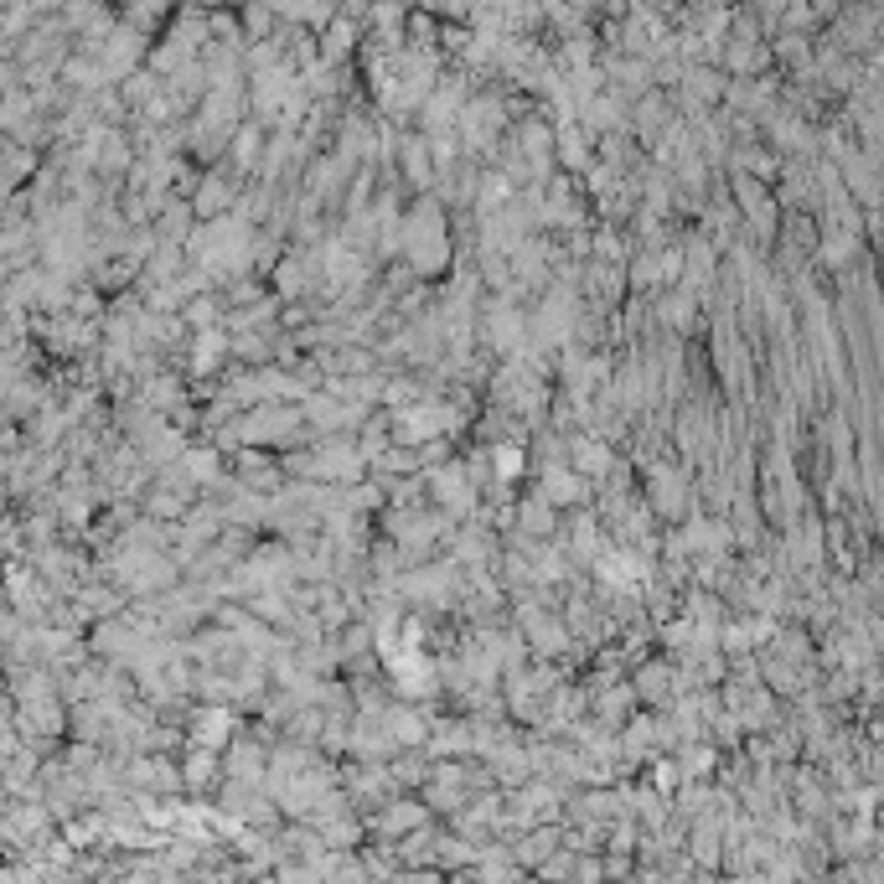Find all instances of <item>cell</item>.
<instances>
[{
  "instance_id": "obj_1",
  "label": "cell",
  "mask_w": 884,
  "mask_h": 884,
  "mask_svg": "<svg viewBox=\"0 0 884 884\" xmlns=\"http://www.w3.org/2000/svg\"><path fill=\"white\" fill-rule=\"evenodd\" d=\"M399 249L414 264V274H440L450 264V233H445V212L435 197L409 207V218L399 223Z\"/></svg>"
},
{
  "instance_id": "obj_2",
  "label": "cell",
  "mask_w": 884,
  "mask_h": 884,
  "mask_svg": "<svg viewBox=\"0 0 884 884\" xmlns=\"http://www.w3.org/2000/svg\"><path fill=\"white\" fill-rule=\"evenodd\" d=\"M393 419V445H404V450H424L435 435L455 430L461 424V414H455L450 404L440 399H419V404H404V409H388Z\"/></svg>"
},
{
  "instance_id": "obj_3",
  "label": "cell",
  "mask_w": 884,
  "mask_h": 884,
  "mask_svg": "<svg viewBox=\"0 0 884 884\" xmlns=\"http://www.w3.org/2000/svg\"><path fill=\"white\" fill-rule=\"evenodd\" d=\"M455 119H461L466 150H492V145H497V135H502V119H507V109H502L497 99H466Z\"/></svg>"
},
{
  "instance_id": "obj_4",
  "label": "cell",
  "mask_w": 884,
  "mask_h": 884,
  "mask_svg": "<svg viewBox=\"0 0 884 884\" xmlns=\"http://www.w3.org/2000/svg\"><path fill=\"white\" fill-rule=\"evenodd\" d=\"M300 424V409H285V404H269V409H249L238 414V435L243 440H290Z\"/></svg>"
},
{
  "instance_id": "obj_5",
  "label": "cell",
  "mask_w": 884,
  "mask_h": 884,
  "mask_svg": "<svg viewBox=\"0 0 884 884\" xmlns=\"http://www.w3.org/2000/svg\"><path fill=\"white\" fill-rule=\"evenodd\" d=\"M569 471L579 481H605L616 471V455H611V445H605L600 435H574L569 440Z\"/></svg>"
},
{
  "instance_id": "obj_6",
  "label": "cell",
  "mask_w": 884,
  "mask_h": 884,
  "mask_svg": "<svg viewBox=\"0 0 884 884\" xmlns=\"http://www.w3.org/2000/svg\"><path fill=\"white\" fill-rule=\"evenodd\" d=\"M693 502V486L678 466H652V512L662 517H683Z\"/></svg>"
},
{
  "instance_id": "obj_7",
  "label": "cell",
  "mask_w": 884,
  "mask_h": 884,
  "mask_svg": "<svg viewBox=\"0 0 884 884\" xmlns=\"http://www.w3.org/2000/svg\"><path fill=\"white\" fill-rule=\"evenodd\" d=\"M409 600H430V605H445L455 595V564H440V569H419L399 585Z\"/></svg>"
},
{
  "instance_id": "obj_8",
  "label": "cell",
  "mask_w": 884,
  "mask_h": 884,
  "mask_svg": "<svg viewBox=\"0 0 884 884\" xmlns=\"http://www.w3.org/2000/svg\"><path fill=\"white\" fill-rule=\"evenodd\" d=\"M430 492L445 502V512H466V507H476V492H471V481H466L461 466H435Z\"/></svg>"
},
{
  "instance_id": "obj_9",
  "label": "cell",
  "mask_w": 884,
  "mask_h": 884,
  "mask_svg": "<svg viewBox=\"0 0 884 884\" xmlns=\"http://www.w3.org/2000/svg\"><path fill=\"white\" fill-rule=\"evenodd\" d=\"M585 492H590V481H579L569 466H543V502L548 507H574V502H585Z\"/></svg>"
},
{
  "instance_id": "obj_10",
  "label": "cell",
  "mask_w": 884,
  "mask_h": 884,
  "mask_svg": "<svg viewBox=\"0 0 884 884\" xmlns=\"http://www.w3.org/2000/svg\"><path fill=\"white\" fill-rule=\"evenodd\" d=\"M517 616H523V631L533 636V647H538L543 657H548V652H559V647L569 642V631L559 626V616H543L538 605H523V611H517Z\"/></svg>"
},
{
  "instance_id": "obj_11",
  "label": "cell",
  "mask_w": 884,
  "mask_h": 884,
  "mask_svg": "<svg viewBox=\"0 0 884 884\" xmlns=\"http://www.w3.org/2000/svg\"><path fill=\"white\" fill-rule=\"evenodd\" d=\"M554 135H559V156H564V166L585 171V166H590V145H585V130H579L574 119H564V125H554Z\"/></svg>"
},
{
  "instance_id": "obj_12",
  "label": "cell",
  "mask_w": 884,
  "mask_h": 884,
  "mask_svg": "<svg viewBox=\"0 0 884 884\" xmlns=\"http://www.w3.org/2000/svg\"><path fill=\"white\" fill-rule=\"evenodd\" d=\"M486 455H492V476L497 481H517V476H523V466H528V450L512 445V440H497Z\"/></svg>"
},
{
  "instance_id": "obj_13",
  "label": "cell",
  "mask_w": 884,
  "mask_h": 884,
  "mask_svg": "<svg viewBox=\"0 0 884 884\" xmlns=\"http://www.w3.org/2000/svg\"><path fill=\"white\" fill-rule=\"evenodd\" d=\"M662 125H667V99L662 94H642V99H636V125L631 130L642 135V140H657Z\"/></svg>"
},
{
  "instance_id": "obj_14",
  "label": "cell",
  "mask_w": 884,
  "mask_h": 884,
  "mask_svg": "<svg viewBox=\"0 0 884 884\" xmlns=\"http://www.w3.org/2000/svg\"><path fill=\"white\" fill-rule=\"evenodd\" d=\"M223 352H228V331H223V326H207V331H197L192 368H197V373H212V362H218Z\"/></svg>"
},
{
  "instance_id": "obj_15",
  "label": "cell",
  "mask_w": 884,
  "mask_h": 884,
  "mask_svg": "<svg viewBox=\"0 0 884 884\" xmlns=\"http://www.w3.org/2000/svg\"><path fill=\"white\" fill-rule=\"evenodd\" d=\"M574 554H579V559H600V554H605V528L595 523L590 512L574 517Z\"/></svg>"
},
{
  "instance_id": "obj_16",
  "label": "cell",
  "mask_w": 884,
  "mask_h": 884,
  "mask_svg": "<svg viewBox=\"0 0 884 884\" xmlns=\"http://www.w3.org/2000/svg\"><path fill=\"white\" fill-rule=\"evenodd\" d=\"M228 202H233V187H228L223 176H207L202 192H197V212H207V218H223Z\"/></svg>"
},
{
  "instance_id": "obj_17",
  "label": "cell",
  "mask_w": 884,
  "mask_h": 884,
  "mask_svg": "<svg viewBox=\"0 0 884 884\" xmlns=\"http://www.w3.org/2000/svg\"><path fill=\"white\" fill-rule=\"evenodd\" d=\"M853 254H859V238H853V233H838V228H828V233H822V264L843 269Z\"/></svg>"
},
{
  "instance_id": "obj_18",
  "label": "cell",
  "mask_w": 884,
  "mask_h": 884,
  "mask_svg": "<svg viewBox=\"0 0 884 884\" xmlns=\"http://www.w3.org/2000/svg\"><path fill=\"white\" fill-rule=\"evenodd\" d=\"M404 166H409V181H414V187H430L435 166H430V150H424V140H409V145H404Z\"/></svg>"
},
{
  "instance_id": "obj_19",
  "label": "cell",
  "mask_w": 884,
  "mask_h": 884,
  "mask_svg": "<svg viewBox=\"0 0 884 884\" xmlns=\"http://www.w3.org/2000/svg\"><path fill=\"white\" fill-rule=\"evenodd\" d=\"M517 523H523V538H533V533H548V528H554V507H548L543 497H533L523 512H517Z\"/></svg>"
},
{
  "instance_id": "obj_20",
  "label": "cell",
  "mask_w": 884,
  "mask_h": 884,
  "mask_svg": "<svg viewBox=\"0 0 884 884\" xmlns=\"http://www.w3.org/2000/svg\"><path fill=\"white\" fill-rule=\"evenodd\" d=\"M657 311H662V321H667V326H678V331H683V326L693 321V290H678V295H667Z\"/></svg>"
},
{
  "instance_id": "obj_21",
  "label": "cell",
  "mask_w": 884,
  "mask_h": 884,
  "mask_svg": "<svg viewBox=\"0 0 884 884\" xmlns=\"http://www.w3.org/2000/svg\"><path fill=\"white\" fill-rule=\"evenodd\" d=\"M181 471H187V481H202V486H212V481H218V455H212V450H192V455H187V466H181Z\"/></svg>"
},
{
  "instance_id": "obj_22",
  "label": "cell",
  "mask_w": 884,
  "mask_h": 884,
  "mask_svg": "<svg viewBox=\"0 0 884 884\" xmlns=\"http://www.w3.org/2000/svg\"><path fill=\"white\" fill-rule=\"evenodd\" d=\"M636 688H642L647 698H662L667 688H678V678H673V673H667V662H652V667H647V673H642V678H636Z\"/></svg>"
},
{
  "instance_id": "obj_23",
  "label": "cell",
  "mask_w": 884,
  "mask_h": 884,
  "mask_svg": "<svg viewBox=\"0 0 884 884\" xmlns=\"http://www.w3.org/2000/svg\"><path fill=\"white\" fill-rule=\"evenodd\" d=\"M233 156H238L243 166H254V161H259V125H243V130H238V140H233Z\"/></svg>"
},
{
  "instance_id": "obj_24",
  "label": "cell",
  "mask_w": 884,
  "mask_h": 884,
  "mask_svg": "<svg viewBox=\"0 0 884 884\" xmlns=\"http://www.w3.org/2000/svg\"><path fill=\"white\" fill-rule=\"evenodd\" d=\"M150 512H156V517H176V512H187V497H176L171 486H156V497H150Z\"/></svg>"
},
{
  "instance_id": "obj_25",
  "label": "cell",
  "mask_w": 884,
  "mask_h": 884,
  "mask_svg": "<svg viewBox=\"0 0 884 884\" xmlns=\"http://www.w3.org/2000/svg\"><path fill=\"white\" fill-rule=\"evenodd\" d=\"M342 52H352V26H347V21H342V26H337V32H331V37H326V63H337V57H342Z\"/></svg>"
},
{
  "instance_id": "obj_26",
  "label": "cell",
  "mask_w": 884,
  "mask_h": 884,
  "mask_svg": "<svg viewBox=\"0 0 884 884\" xmlns=\"http://www.w3.org/2000/svg\"><path fill=\"white\" fill-rule=\"evenodd\" d=\"M181 233H187V207H181V202H171L166 223H161V238L171 243V238H181Z\"/></svg>"
},
{
  "instance_id": "obj_27",
  "label": "cell",
  "mask_w": 884,
  "mask_h": 884,
  "mask_svg": "<svg viewBox=\"0 0 884 884\" xmlns=\"http://www.w3.org/2000/svg\"><path fill=\"white\" fill-rule=\"evenodd\" d=\"M285 21H311V26H321V21H331V11H326V6H290Z\"/></svg>"
},
{
  "instance_id": "obj_28",
  "label": "cell",
  "mask_w": 884,
  "mask_h": 884,
  "mask_svg": "<svg viewBox=\"0 0 884 884\" xmlns=\"http://www.w3.org/2000/svg\"><path fill=\"white\" fill-rule=\"evenodd\" d=\"M776 47H781V57H797V63H807V37L791 32V37H781Z\"/></svg>"
},
{
  "instance_id": "obj_29",
  "label": "cell",
  "mask_w": 884,
  "mask_h": 884,
  "mask_svg": "<svg viewBox=\"0 0 884 884\" xmlns=\"http://www.w3.org/2000/svg\"><path fill=\"white\" fill-rule=\"evenodd\" d=\"M223 729H228V714H218V709H212V714H202V740H218Z\"/></svg>"
}]
</instances>
